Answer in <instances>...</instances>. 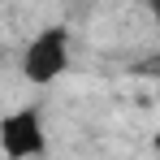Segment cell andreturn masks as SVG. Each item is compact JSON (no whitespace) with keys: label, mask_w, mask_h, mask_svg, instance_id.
<instances>
[{"label":"cell","mask_w":160,"mask_h":160,"mask_svg":"<svg viewBox=\"0 0 160 160\" xmlns=\"http://www.w3.org/2000/svg\"><path fill=\"white\" fill-rule=\"evenodd\" d=\"M65 65H69V35H65V26H48L26 43V56H22L26 82L48 87V82H56L65 74Z\"/></svg>","instance_id":"1"},{"label":"cell","mask_w":160,"mask_h":160,"mask_svg":"<svg viewBox=\"0 0 160 160\" xmlns=\"http://www.w3.org/2000/svg\"><path fill=\"white\" fill-rule=\"evenodd\" d=\"M152 13H156V22H160V0H152Z\"/></svg>","instance_id":"3"},{"label":"cell","mask_w":160,"mask_h":160,"mask_svg":"<svg viewBox=\"0 0 160 160\" xmlns=\"http://www.w3.org/2000/svg\"><path fill=\"white\" fill-rule=\"evenodd\" d=\"M48 147L43 138V121L35 108H18L9 117H0V152L9 160H39Z\"/></svg>","instance_id":"2"}]
</instances>
